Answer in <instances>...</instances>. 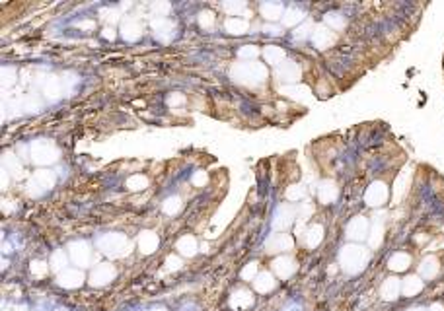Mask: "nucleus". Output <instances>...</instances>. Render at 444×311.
<instances>
[{"mask_svg":"<svg viewBox=\"0 0 444 311\" xmlns=\"http://www.w3.org/2000/svg\"><path fill=\"white\" fill-rule=\"evenodd\" d=\"M115 278V268L107 263H101L92 270V276H90V282L92 286H105L107 282H111Z\"/></svg>","mask_w":444,"mask_h":311,"instance_id":"ddd939ff","label":"nucleus"},{"mask_svg":"<svg viewBox=\"0 0 444 311\" xmlns=\"http://www.w3.org/2000/svg\"><path fill=\"white\" fill-rule=\"evenodd\" d=\"M306 197V189L302 185H290L286 189V199L288 200H302Z\"/></svg>","mask_w":444,"mask_h":311,"instance_id":"ea45409f","label":"nucleus"},{"mask_svg":"<svg viewBox=\"0 0 444 311\" xmlns=\"http://www.w3.org/2000/svg\"><path fill=\"white\" fill-rule=\"evenodd\" d=\"M259 10H261V16L269 22H275V20L284 16V6L280 2H263L259 6Z\"/></svg>","mask_w":444,"mask_h":311,"instance_id":"6ab92c4d","label":"nucleus"},{"mask_svg":"<svg viewBox=\"0 0 444 311\" xmlns=\"http://www.w3.org/2000/svg\"><path fill=\"white\" fill-rule=\"evenodd\" d=\"M312 33H314V25H312L310 22H306L304 25L296 27V31H294V39L302 41V39H306V37H312Z\"/></svg>","mask_w":444,"mask_h":311,"instance_id":"79ce46f5","label":"nucleus"},{"mask_svg":"<svg viewBox=\"0 0 444 311\" xmlns=\"http://www.w3.org/2000/svg\"><path fill=\"white\" fill-rule=\"evenodd\" d=\"M421 290H423V280L419 276H407L403 282H401V292L403 296L411 298V296H417Z\"/></svg>","mask_w":444,"mask_h":311,"instance_id":"a878e982","label":"nucleus"},{"mask_svg":"<svg viewBox=\"0 0 444 311\" xmlns=\"http://www.w3.org/2000/svg\"><path fill=\"white\" fill-rule=\"evenodd\" d=\"M429 311H444V308L441 306V304H433V306L429 308Z\"/></svg>","mask_w":444,"mask_h":311,"instance_id":"13d9d810","label":"nucleus"},{"mask_svg":"<svg viewBox=\"0 0 444 311\" xmlns=\"http://www.w3.org/2000/svg\"><path fill=\"white\" fill-rule=\"evenodd\" d=\"M152 311H168V310H166V308H154Z\"/></svg>","mask_w":444,"mask_h":311,"instance_id":"e2e57ef3","label":"nucleus"},{"mask_svg":"<svg viewBox=\"0 0 444 311\" xmlns=\"http://www.w3.org/2000/svg\"><path fill=\"white\" fill-rule=\"evenodd\" d=\"M439 259L437 257H433V255H429V257H425L423 259V263L419 265V274L423 278H427V280H431V278H435L437 274H439Z\"/></svg>","mask_w":444,"mask_h":311,"instance_id":"412c9836","label":"nucleus"},{"mask_svg":"<svg viewBox=\"0 0 444 311\" xmlns=\"http://www.w3.org/2000/svg\"><path fill=\"white\" fill-rule=\"evenodd\" d=\"M97 247L109 257H125L131 253V241L123 233H103L97 239Z\"/></svg>","mask_w":444,"mask_h":311,"instance_id":"20e7f679","label":"nucleus"},{"mask_svg":"<svg viewBox=\"0 0 444 311\" xmlns=\"http://www.w3.org/2000/svg\"><path fill=\"white\" fill-rule=\"evenodd\" d=\"M286 311H302V308H300V306H296V304H294V306H290V308H288V310Z\"/></svg>","mask_w":444,"mask_h":311,"instance_id":"052dcab7","label":"nucleus"},{"mask_svg":"<svg viewBox=\"0 0 444 311\" xmlns=\"http://www.w3.org/2000/svg\"><path fill=\"white\" fill-rule=\"evenodd\" d=\"M207 181H209V177H207L205 171H195V173H193V179H191V183H193L195 187H205Z\"/></svg>","mask_w":444,"mask_h":311,"instance_id":"de8ad7c7","label":"nucleus"},{"mask_svg":"<svg viewBox=\"0 0 444 311\" xmlns=\"http://www.w3.org/2000/svg\"><path fill=\"white\" fill-rule=\"evenodd\" d=\"M337 197H339V189H337V185L333 181H322L320 183V187H318V199H320V202L331 204V202L337 200Z\"/></svg>","mask_w":444,"mask_h":311,"instance_id":"f3484780","label":"nucleus"},{"mask_svg":"<svg viewBox=\"0 0 444 311\" xmlns=\"http://www.w3.org/2000/svg\"><path fill=\"white\" fill-rule=\"evenodd\" d=\"M51 268L53 270H59V272H63L67 268V255H65L63 249H59V251L53 253V257H51Z\"/></svg>","mask_w":444,"mask_h":311,"instance_id":"4c0bfd02","label":"nucleus"},{"mask_svg":"<svg viewBox=\"0 0 444 311\" xmlns=\"http://www.w3.org/2000/svg\"><path fill=\"white\" fill-rule=\"evenodd\" d=\"M368 259H370V253L362 245H345L339 253V265L349 274H358L362 268L366 267Z\"/></svg>","mask_w":444,"mask_h":311,"instance_id":"f03ea898","label":"nucleus"},{"mask_svg":"<svg viewBox=\"0 0 444 311\" xmlns=\"http://www.w3.org/2000/svg\"><path fill=\"white\" fill-rule=\"evenodd\" d=\"M222 8H224L230 16H240V14L246 12V2H242V0H226V2L222 4Z\"/></svg>","mask_w":444,"mask_h":311,"instance_id":"e433bc0d","label":"nucleus"},{"mask_svg":"<svg viewBox=\"0 0 444 311\" xmlns=\"http://www.w3.org/2000/svg\"><path fill=\"white\" fill-rule=\"evenodd\" d=\"M310 214H312V204H310V202H300L298 216H300L302 220H308V218H310Z\"/></svg>","mask_w":444,"mask_h":311,"instance_id":"3c124183","label":"nucleus"},{"mask_svg":"<svg viewBox=\"0 0 444 311\" xmlns=\"http://www.w3.org/2000/svg\"><path fill=\"white\" fill-rule=\"evenodd\" d=\"M300 76H302V70L294 61H282L277 67V78L284 84H294L300 80Z\"/></svg>","mask_w":444,"mask_h":311,"instance_id":"9d476101","label":"nucleus"},{"mask_svg":"<svg viewBox=\"0 0 444 311\" xmlns=\"http://www.w3.org/2000/svg\"><path fill=\"white\" fill-rule=\"evenodd\" d=\"M304 10L300 8H296V6H292V8H286L284 10V16H282V25H286V27H292V25H298V23L304 20Z\"/></svg>","mask_w":444,"mask_h":311,"instance_id":"c756f323","label":"nucleus"},{"mask_svg":"<svg viewBox=\"0 0 444 311\" xmlns=\"http://www.w3.org/2000/svg\"><path fill=\"white\" fill-rule=\"evenodd\" d=\"M252 304H254V296L248 290H238V292H234L232 298H230V308H234V310H246Z\"/></svg>","mask_w":444,"mask_h":311,"instance_id":"5701e85b","label":"nucleus"},{"mask_svg":"<svg viewBox=\"0 0 444 311\" xmlns=\"http://www.w3.org/2000/svg\"><path fill=\"white\" fill-rule=\"evenodd\" d=\"M14 82H16V70L10 67H4L2 68V86L10 88Z\"/></svg>","mask_w":444,"mask_h":311,"instance_id":"37998d69","label":"nucleus"},{"mask_svg":"<svg viewBox=\"0 0 444 311\" xmlns=\"http://www.w3.org/2000/svg\"><path fill=\"white\" fill-rule=\"evenodd\" d=\"M78 27H93V23L92 22H82V23H78Z\"/></svg>","mask_w":444,"mask_h":311,"instance_id":"bf43d9fd","label":"nucleus"},{"mask_svg":"<svg viewBox=\"0 0 444 311\" xmlns=\"http://www.w3.org/2000/svg\"><path fill=\"white\" fill-rule=\"evenodd\" d=\"M368 233H370V226L364 216H355L347 224V237L351 241H362L368 237Z\"/></svg>","mask_w":444,"mask_h":311,"instance_id":"1a4fd4ad","label":"nucleus"},{"mask_svg":"<svg viewBox=\"0 0 444 311\" xmlns=\"http://www.w3.org/2000/svg\"><path fill=\"white\" fill-rule=\"evenodd\" d=\"M176 249L183 255V257H193L197 253V239L193 235H183L179 237V241L176 243Z\"/></svg>","mask_w":444,"mask_h":311,"instance_id":"bb28decb","label":"nucleus"},{"mask_svg":"<svg viewBox=\"0 0 444 311\" xmlns=\"http://www.w3.org/2000/svg\"><path fill=\"white\" fill-rule=\"evenodd\" d=\"M326 23L327 27H331V29H341V27H345L347 22H345V16L341 12H327Z\"/></svg>","mask_w":444,"mask_h":311,"instance_id":"c9c22d12","label":"nucleus"},{"mask_svg":"<svg viewBox=\"0 0 444 311\" xmlns=\"http://www.w3.org/2000/svg\"><path fill=\"white\" fill-rule=\"evenodd\" d=\"M273 268H275V272L279 274L280 278H288V276L294 274L296 265H294V261L290 257H279V259L273 261Z\"/></svg>","mask_w":444,"mask_h":311,"instance_id":"4be33fe9","label":"nucleus"},{"mask_svg":"<svg viewBox=\"0 0 444 311\" xmlns=\"http://www.w3.org/2000/svg\"><path fill=\"white\" fill-rule=\"evenodd\" d=\"M230 76L234 82L248 86V88H257L267 80V67L261 63H236L230 68Z\"/></svg>","mask_w":444,"mask_h":311,"instance_id":"f257e3e1","label":"nucleus"},{"mask_svg":"<svg viewBox=\"0 0 444 311\" xmlns=\"http://www.w3.org/2000/svg\"><path fill=\"white\" fill-rule=\"evenodd\" d=\"M8 181H10V173L2 167V189H6L8 187Z\"/></svg>","mask_w":444,"mask_h":311,"instance_id":"4d7b16f0","label":"nucleus"},{"mask_svg":"<svg viewBox=\"0 0 444 311\" xmlns=\"http://www.w3.org/2000/svg\"><path fill=\"white\" fill-rule=\"evenodd\" d=\"M158 235L154 233V232H150V230H146V232H142L139 235V247H140V253H144V255H150V253H154L156 249H158Z\"/></svg>","mask_w":444,"mask_h":311,"instance_id":"a211bd4d","label":"nucleus"},{"mask_svg":"<svg viewBox=\"0 0 444 311\" xmlns=\"http://www.w3.org/2000/svg\"><path fill=\"white\" fill-rule=\"evenodd\" d=\"M47 270H49V265L43 263V261H33V263H31V272H33L35 276H43Z\"/></svg>","mask_w":444,"mask_h":311,"instance_id":"a18cd8bd","label":"nucleus"},{"mask_svg":"<svg viewBox=\"0 0 444 311\" xmlns=\"http://www.w3.org/2000/svg\"><path fill=\"white\" fill-rule=\"evenodd\" d=\"M199 25H201L203 29H210V27L214 25V14L209 12V10L201 12V14H199Z\"/></svg>","mask_w":444,"mask_h":311,"instance_id":"c03bdc74","label":"nucleus"},{"mask_svg":"<svg viewBox=\"0 0 444 311\" xmlns=\"http://www.w3.org/2000/svg\"><path fill=\"white\" fill-rule=\"evenodd\" d=\"M263 57H265V63H269V65H277L279 67L282 61H286L284 57V51L277 47V45H269V47H265V51H263Z\"/></svg>","mask_w":444,"mask_h":311,"instance_id":"cd10ccee","label":"nucleus"},{"mask_svg":"<svg viewBox=\"0 0 444 311\" xmlns=\"http://www.w3.org/2000/svg\"><path fill=\"white\" fill-rule=\"evenodd\" d=\"M152 29H154L156 39H160L162 43H170L172 37L176 35V23H172L170 20H166V18L152 20Z\"/></svg>","mask_w":444,"mask_h":311,"instance_id":"9b49d317","label":"nucleus"},{"mask_svg":"<svg viewBox=\"0 0 444 311\" xmlns=\"http://www.w3.org/2000/svg\"><path fill=\"white\" fill-rule=\"evenodd\" d=\"M70 259L78 265V267H88L90 259H92V249L88 241H72L69 245Z\"/></svg>","mask_w":444,"mask_h":311,"instance_id":"6e6552de","label":"nucleus"},{"mask_svg":"<svg viewBox=\"0 0 444 311\" xmlns=\"http://www.w3.org/2000/svg\"><path fill=\"white\" fill-rule=\"evenodd\" d=\"M2 167L12 175V177H20V173H22V165H20V161H18V157L14 154H4L2 157Z\"/></svg>","mask_w":444,"mask_h":311,"instance_id":"7c9ffc66","label":"nucleus"},{"mask_svg":"<svg viewBox=\"0 0 444 311\" xmlns=\"http://www.w3.org/2000/svg\"><path fill=\"white\" fill-rule=\"evenodd\" d=\"M183 101H185V97H183L181 93H170V95H168V105H170V107L181 105Z\"/></svg>","mask_w":444,"mask_h":311,"instance_id":"8fccbe9b","label":"nucleus"},{"mask_svg":"<svg viewBox=\"0 0 444 311\" xmlns=\"http://www.w3.org/2000/svg\"><path fill=\"white\" fill-rule=\"evenodd\" d=\"M399 292H401V282L397 280V278H386L384 280V284H382V290H380V294H382V298L386 300V302H394L397 300V296H399Z\"/></svg>","mask_w":444,"mask_h":311,"instance_id":"aec40b11","label":"nucleus"},{"mask_svg":"<svg viewBox=\"0 0 444 311\" xmlns=\"http://www.w3.org/2000/svg\"><path fill=\"white\" fill-rule=\"evenodd\" d=\"M55 311H65V310H55Z\"/></svg>","mask_w":444,"mask_h":311,"instance_id":"0e129e2a","label":"nucleus"},{"mask_svg":"<svg viewBox=\"0 0 444 311\" xmlns=\"http://www.w3.org/2000/svg\"><path fill=\"white\" fill-rule=\"evenodd\" d=\"M294 218H296L294 206H290V204H279L277 210H275V214H273V230L284 232L286 228L292 226Z\"/></svg>","mask_w":444,"mask_h":311,"instance_id":"423d86ee","label":"nucleus"},{"mask_svg":"<svg viewBox=\"0 0 444 311\" xmlns=\"http://www.w3.org/2000/svg\"><path fill=\"white\" fill-rule=\"evenodd\" d=\"M304 235H306V245L308 247H318L322 243V239H324V228L320 224H314V226H310L306 230Z\"/></svg>","mask_w":444,"mask_h":311,"instance_id":"c85d7f7f","label":"nucleus"},{"mask_svg":"<svg viewBox=\"0 0 444 311\" xmlns=\"http://www.w3.org/2000/svg\"><path fill=\"white\" fill-rule=\"evenodd\" d=\"M140 33H142V25L139 23L137 18L129 16V18L123 20V23H121V35H123L125 41H137L140 37Z\"/></svg>","mask_w":444,"mask_h":311,"instance_id":"dca6fc26","label":"nucleus"},{"mask_svg":"<svg viewBox=\"0 0 444 311\" xmlns=\"http://www.w3.org/2000/svg\"><path fill=\"white\" fill-rule=\"evenodd\" d=\"M57 282L63 288H78L84 282V274L80 270H74V268H65L63 272H59Z\"/></svg>","mask_w":444,"mask_h":311,"instance_id":"4468645a","label":"nucleus"},{"mask_svg":"<svg viewBox=\"0 0 444 311\" xmlns=\"http://www.w3.org/2000/svg\"><path fill=\"white\" fill-rule=\"evenodd\" d=\"M388 195H390L388 185L382 183V181H374V183H370V187L366 189V193H364V202L368 206H382L388 200Z\"/></svg>","mask_w":444,"mask_h":311,"instance_id":"0eeeda50","label":"nucleus"},{"mask_svg":"<svg viewBox=\"0 0 444 311\" xmlns=\"http://www.w3.org/2000/svg\"><path fill=\"white\" fill-rule=\"evenodd\" d=\"M256 272H257V263H250V265H246V268L242 270V278L244 280H252L256 276Z\"/></svg>","mask_w":444,"mask_h":311,"instance_id":"09e8293b","label":"nucleus"},{"mask_svg":"<svg viewBox=\"0 0 444 311\" xmlns=\"http://www.w3.org/2000/svg\"><path fill=\"white\" fill-rule=\"evenodd\" d=\"M101 16H103V20H107V22H117V18H119V14H117V10H101Z\"/></svg>","mask_w":444,"mask_h":311,"instance_id":"864d4df0","label":"nucleus"},{"mask_svg":"<svg viewBox=\"0 0 444 311\" xmlns=\"http://www.w3.org/2000/svg\"><path fill=\"white\" fill-rule=\"evenodd\" d=\"M101 35H103V37H105V39H109V41H113V39H115V27H113V25H105V27H103V31H101Z\"/></svg>","mask_w":444,"mask_h":311,"instance_id":"5fc2aeb1","label":"nucleus"},{"mask_svg":"<svg viewBox=\"0 0 444 311\" xmlns=\"http://www.w3.org/2000/svg\"><path fill=\"white\" fill-rule=\"evenodd\" d=\"M148 187V179L144 175H131L127 179V189L129 191H142Z\"/></svg>","mask_w":444,"mask_h":311,"instance_id":"58836bf2","label":"nucleus"},{"mask_svg":"<svg viewBox=\"0 0 444 311\" xmlns=\"http://www.w3.org/2000/svg\"><path fill=\"white\" fill-rule=\"evenodd\" d=\"M61 91H63V84H61V78L57 76H45L43 80V93H45L49 99H57L61 97Z\"/></svg>","mask_w":444,"mask_h":311,"instance_id":"b1692460","label":"nucleus"},{"mask_svg":"<svg viewBox=\"0 0 444 311\" xmlns=\"http://www.w3.org/2000/svg\"><path fill=\"white\" fill-rule=\"evenodd\" d=\"M166 267L168 270H176V268L181 267V261H179V257H174V255H170L168 259H166Z\"/></svg>","mask_w":444,"mask_h":311,"instance_id":"603ef678","label":"nucleus"},{"mask_svg":"<svg viewBox=\"0 0 444 311\" xmlns=\"http://www.w3.org/2000/svg\"><path fill=\"white\" fill-rule=\"evenodd\" d=\"M265 249L269 253H279V251H288L292 249V237L288 233H273L267 241H265Z\"/></svg>","mask_w":444,"mask_h":311,"instance_id":"2eb2a0df","label":"nucleus"},{"mask_svg":"<svg viewBox=\"0 0 444 311\" xmlns=\"http://www.w3.org/2000/svg\"><path fill=\"white\" fill-rule=\"evenodd\" d=\"M382 239H384V224L382 220H376L370 228V233H368V245L376 249V247H380Z\"/></svg>","mask_w":444,"mask_h":311,"instance_id":"473e14b6","label":"nucleus"},{"mask_svg":"<svg viewBox=\"0 0 444 311\" xmlns=\"http://www.w3.org/2000/svg\"><path fill=\"white\" fill-rule=\"evenodd\" d=\"M409 311H429V310H425V308H411Z\"/></svg>","mask_w":444,"mask_h":311,"instance_id":"680f3d73","label":"nucleus"},{"mask_svg":"<svg viewBox=\"0 0 444 311\" xmlns=\"http://www.w3.org/2000/svg\"><path fill=\"white\" fill-rule=\"evenodd\" d=\"M170 8H172V6H170V2H154V4H152V10H154V14H158V16H166V14H168V12H170Z\"/></svg>","mask_w":444,"mask_h":311,"instance_id":"49530a36","label":"nucleus"},{"mask_svg":"<svg viewBox=\"0 0 444 311\" xmlns=\"http://www.w3.org/2000/svg\"><path fill=\"white\" fill-rule=\"evenodd\" d=\"M263 31H265L267 35H275V37L282 33V29H280V27H277V25H263Z\"/></svg>","mask_w":444,"mask_h":311,"instance_id":"6e6d98bb","label":"nucleus"},{"mask_svg":"<svg viewBox=\"0 0 444 311\" xmlns=\"http://www.w3.org/2000/svg\"><path fill=\"white\" fill-rule=\"evenodd\" d=\"M275 278L269 274V272H261V274H257V278L254 280V286H256L257 292H271V290L275 288Z\"/></svg>","mask_w":444,"mask_h":311,"instance_id":"2f4dec72","label":"nucleus"},{"mask_svg":"<svg viewBox=\"0 0 444 311\" xmlns=\"http://www.w3.org/2000/svg\"><path fill=\"white\" fill-rule=\"evenodd\" d=\"M55 185V175L53 171H47V169H41V171H35L33 177L29 179V195L31 197H41L45 195L47 191Z\"/></svg>","mask_w":444,"mask_h":311,"instance_id":"39448f33","label":"nucleus"},{"mask_svg":"<svg viewBox=\"0 0 444 311\" xmlns=\"http://www.w3.org/2000/svg\"><path fill=\"white\" fill-rule=\"evenodd\" d=\"M226 31L230 35H244L248 31V22L246 20H240V18H230L228 22L224 23Z\"/></svg>","mask_w":444,"mask_h":311,"instance_id":"72a5a7b5","label":"nucleus"},{"mask_svg":"<svg viewBox=\"0 0 444 311\" xmlns=\"http://www.w3.org/2000/svg\"><path fill=\"white\" fill-rule=\"evenodd\" d=\"M312 43H314V47H318L320 51H324V49L335 43V33L327 25H316L314 33H312Z\"/></svg>","mask_w":444,"mask_h":311,"instance_id":"f8f14e48","label":"nucleus"},{"mask_svg":"<svg viewBox=\"0 0 444 311\" xmlns=\"http://www.w3.org/2000/svg\"><path fill=\"white\" fill-rule=\"evenodd\" d=\"M257 55H259V49L257 47H254V45H246V47H242L240 51H238V57L240 59H246V61H254Z\"/></svg>","mask_w":444,"mask_h":311,"instance_id":"a19ab883","label":"nucleus"},{"mask_svg":"<svg viewBox=\"0 0 444 311\" xmlns=\"http://www.w3.org/2000/svg\"><path fill=\"white\" fill-rule=\"evenodd\" d=\"M29 156H31V161L35 165H51L59 159L61 152L55 146V142H51L47 138H37L29 146Z\"/></svg>","mask_w":444,"mask_h":311,"instance_id":"7ed1b4c3","label":"nucleus"},{"mask_svg":"<svg viewBox=\"0 0 444 311\" xmlns=\"http://www.w3.org/2000/svg\"><path fill=\"white\" fill-rule=\"evenodd\" d=\"M409 265H411V257L407 253H394L390 257V261H388V267L392 268L394 272H403V270L409 268Z\"/></svg>","mask_w":444,"mask_h":311,"instance_id":"393cba45","label":"nucleus"},{"mask_svg":"<svg viewBox=\"0 0 444 311\" xmlns=\"http://www.w3.org/2000/svg\"><path fill=\"white\" fill-rule=\"evenodd\" d=\"M162 210L166 212V214H168V216H174V214H178V212L181 210V199H179L178 195H172V197H168V199L164 200Z\"/></svg>","mask_w":444,"mask_h":311,"instance_id":"f704fd0d","label":"nucleus"}]
</instances>
